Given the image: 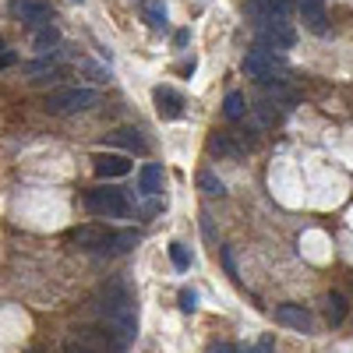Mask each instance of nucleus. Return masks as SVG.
Listing matches in <instances>:
<instances>
[{"label": "nucleus", "mask_w": 353, "mask_h": 353, "mask_svg": "<svg viewBox=\"0 0 353 353\" xmlns=\"http://www.w3.org/2000/svg\"><path fill=\"white\" fill-rule=\"evenodd\" d=\"M99 311L106 318V325L117 332L121 343H131L138 332V307H134V293L128 290V283L110 279L99 293Z\"/></svg>", "instance_id": "obj_1"}, {"label": "nucleus", "mask_w": 353, "mask_h": 353, "mask_svg": "<svg viewBox=\"0 0 353 353\" xmlns=\"http://www.w3.org/2000/svg\"><path fill=\"white\" fill-rule=\"evenodd\" d=\"M99 106L96 88H57L46 96V113L53 117H71V113H88Z\"/></svg>", "instance_id": "obj_2"}, {"label": "nucleus", "mask_w": 353, "mask_h": 353, "mask_svg": "<svg viewBox=\"0 0 353 353\" xmlns=\"http://www.w3.org/2000/svg\"><path fill=\"white\" fill-rule=\"evenodd\" d=\"M85 209L103 219H124L131 216V198L121 188H92L85 194Z\"/></svg>", "instance_id": "obj_3"}, {"label": "nucleus", "mask_w": 353, "mask_h": 353, "mask_svg": "<svg viewBox=\"0 0 353 353\" xmlns=\"http://www.w3.org/2000/svg\"><path fill=\"white\" fill-rule=\"evenodd\" d=\"M244 74L254 78V81H276V74H283L279 53L265 50V46H254V50L244 57Z\"/></svg>", "instance_id": "obj_4"}, {"label": "nucleus", "mask_w": 353, "mask_h": 353, "mask_svg": "<svg viewBox=\"0 0 353 353\" xmlns=\"http://www.w3.org/2000/svg\"><path fill=\"white\" fill-rule=\"evenodd\" d=\"M293 43H297V32L290 28V21H269V25H261L258 28V46H265V50H272V53H279V50H293Z\"/></svg>", "instance_id": "obj_5"}, {"label": "nucleus", "mask_w": 353, "mask_h": 353, "mask_svg": "<svg viewBox=\"0 0 353 353\" xmlns=\"http://www.w3.org/2000/svg\"><path fill=\"white\" fill-rule=\"evenodd\" d=\"M11 14L18 18V21H25V25H32V28H39V25H50V4L46 0H11Z\"/></svg>", "instance_id": "obj_6"}, {"label": "nucleus", "mask_w": 353, "mask_h": 353, "mask_svg": "<svg viewBox=\"0 0 353 353\" xmlns=\"http://www.w3.org/2000/svg\"><path fill=\"white\" fill-rule=\"evenodd\" d=\"M110 237H113V233H110L106 226H96V223L78 226V230L71 233V241H74L78 248H85V251H106V248H110Z\"/></svg>", "instance_id": "obj_7"}, {"label": "nucleus", "mask_w": 353, "mask_h": 353, "mask_svg": "<svg viewBox=\"0 0 353 353\" xmlns=\"http://www.w3.org/2000/svg\"><path fill=\"white\" fill-rule=\"evenodd\" d=\"M276 321L279 325H286V329H293V332H311V311L304 307V304H279L276 307Z\"/></svg>", "instance_id": "obj_8"}, {"label": "nucleus", "mask_w": 353, "mask_h": 353, "mask_svg": "<svg viewBox=\"0 0 353 353\" xmlns=\"http://www.w3.org/2000/svg\"><path fill=\"white\" fill-rule=\"evenodd\" d=\"M152 103H156V113L163 117V121H176V117H184L181 92H173V88H166V85H159L152 92Z\"/></svg>", "instance_id": "obj_9"}, {"label": "nucleus", "mask_w": 353, "mask_h": 353, "mask_svg": "<svg viewBox=\"0 0 353 353\" xmlns=\"http://www.w3.org/2000/svg\"><path fill=\"white\" fill-rule=\"evenodd\" d=\"M92 170H96V176H128L131 173V159L128 156H117V152H99L96 159H92Z\"/></svg>", "instance_id": "obj_10"}, {"label": "nucleus", "mask_w": 353, "mask_h": 353, "mask_svg": "<svg viewBox=\"0 0 353 353\" xmlns=\"http://www.w3.org/2000/svg\"><path fill=\"white\" fill-rule=\"evenodd\" d=\"M297 8H301L304 25L311 28L314 36L325 32V0H297Z\"/></svg>", "instance_id": "obj_11"}, {"label": "nucleus", "mask_w": 353, "mask_h": 353, "mask_svg": "<svg viewBox=\"0 0 353 353\" xmlns=\"http://www.w3.org/2000/svg\"><path fill=\"white\" fill-rule=\"evenodd\" d=\"M138 191L149 194V198H156V194L163 191V166H159V163H145V166L138 170Z\"/></svg>", "instance_id": "obj_12"}, {"label": "nucleus", "mask_w": 353, "mask_h": 353, "mask_svg": "<svg viewBox=\"0 0 353 353\" xmlns=\"http://www.w3.org/2000/svg\"><path fill=\"white\" fill-rule=\"evenodd\" d=\"M57 46H61V28L57 25H39L36 36H32V50L43 57V53H53Z\"/></svg>", "instance_id": "obj_13"}, {"label": "nucleus", "mask_w": 353, "mask_h": 353, "mask_svg": "<svg viewBox=\"0 0 353 353\" xmlns=\"http://www.w3.org/2000/svg\"><path fill=\"white\" fill-rule=\"evenodd\" d=\"M138 241H141V233H138V230H117L113 237H110V248H106V251H113V254H128V251L138 248Z\"/></svg>", "instance_id": "obj_14"}, {"label": "nucleus", "mask_w": 353, "mask_h": 353, "mask_svg": "<svg viewBox=\"0 0 353 353\" xmlns=\"http://www.w3.org/2000/svg\"><path fill=\"white\" fill-rule=\"evenodd\" d=\"M325 314H329V325H343L346 321V297L343 293H329L325 297Z\"/></svg>", "instance_id": "obj_15"}, {"label": "nucleus", "mask_w": 353, "mask_h": 353, "mask_svg": "<svg viewBox=\"0 0 353 353\" xmlns=\"http://www.w3.org/2000/svg\"><path fill=\"white\" fill-rule=\"evenodd\" d=\"M141 11H145L149 28H166V4H163V0H145Z\"/></svg>", "instance_id": "obj_16"}, {"label": "nucleus", "mask_w": 353, "mask_h": 353, "mask_svg": "<svg viewBox=\"0 0 353 353\" xmlns=\"http://www.w3.org/2000/svg\"><path fill=\"white\" fill-rule=\"evenodd\" d=\"M110 141H117V145H124V149H131V152H145V138L134 131V128H124V131H117V134H110Z\"/></svg>", "instance_id": "obj_17"}, {"label": "nucleus", "mask_w": 353, "mask_h": 353, "mask_svg": "<svg viewBox=\"0 0 353 353\" xmlns=\"http://www.w3.org/2000/svg\"><path fill=\"white\" fill-rule=\"evenodd\" d=\"M198 188H201L205 194H209V198H223V194H226L223 181H219L216 173H209V170H201V173H198Z\"/></svg>", "instance_id": "obj_18"}, {"label": "nucleus", "mask_w": 353, "mask_h": 353, "mask_svg": "<svg viewBox=\"0 0 353 353\" xmlns=\"http://www.w3.org/2000/svg\"><path fill=\"white\" fill-rule=\"evenodd\" d=\"M223 113L230 117V121H241V117H244V96H241V92H226Z\"/></svg>", "instance_id": "obj_19"}, {"label": "nucleus", "mask_w": 353, "mask_h": 353, "mask_svg": "<svg viewBox=\"0 0 353 353\" xmlns=\"http://www.w3.org/2000/svg\"><path fill=\"white\" fill-rule=\"evenodd\" d=\"M209 145H212V152H223V156H241V149H237V145H233L226 134H216Z\"/></svg>", "instance_id": "obj_20"}, {"label": "nucleus", "mask_w": 353, "mask_h": 353, "mask_svg": "<svg viewBox=\"0 0 353 353\" xmlns=\"http://www.w3.org/2000/svg\"><path fill=\"white\" fill-rule=\"evenodd\" d=\"M170 258H173V265H176L181 272L191 265V254H188V248H184V244H170Z\"/></svg>", "instance_id": "obj_21"}, {"label": "nucleus", "mask_w": 353, "mask_h": 353, "mask_svg": "<svg viewBox=\"0 0 353 353\" xmlns=\"http://www.w3.org/2000/svg\"><path fill=\"white\" fill-rule=\"evenodd\" d=\"M194 307H198V297H194L191 290H181V311H188V314H191Z\"/></svg>", "instance_id": "obj_22"}, {"label": "nucleus", "mask_w": 353, "mask_h": 353, "mask_svg": "<svg viewBox=\"0 0 353 353\" xmlns=\"http://www.w3.org/2000/svg\"><path fill=\"white\" fill-rule=\"evenodd\" d=\"M223 261H226V272L237 279V265H233V251H230V248H223Z\"/></svg>", "instance_id": "obj_23"}, {"label": "nucleus", "mask_w": 353, "mask_h": 353, "mask_svg": "<svg viewBox=\"0 0 353 353\" xmlns=\"http://www.w3.org/2000/svg\"><path fill=\"white\" fill-rule=\"evenodd\" d=\"M81 68L92 74V81H106V71H103V68H96V64H81Z\"/></svg>", "instance_id": "obj_24"}, {"label": "nucleus", "mask_w": 353, "mask_h": 353, "mask_svg": "<svg viewBox=\"0 0 353 353\" xmlns=\"http://www.w3.org/2000/svg\"><path fill=\"white\" fill-rule=\"evenodd\" d=\"M209 353H241L233 343H216V346H209Z\"/></svg>", "instance_id": "obj_25"}, {"label": "nucleus", "mask_w": 353, "mask_h": 353, "mask_svg": "<svg viewBox=\"0 0 353 353\" xmlns=\"http://www.w3.org/2000/svg\"><path fill=\"white\" fill-rule=\"evenodd\" d=\"M14 61H18V57H14L11 50H4V53H0V68H11Z\"/></svg>", "instance_id": "obj_26"}, {"label": "nucleus", "mask_w": 353, "mask_h": 353, "mask_svg": "<svg viewBox=\"0 0 353 353\" xmlns=\"http://www.w3.org/2000/svg\"><path fill=\"white\" fill-rule=\"evenodd\" d=\"M248 353H272V339H261V346L248 350Z\"/></svg>", "instance_id": "obj_27"}, {"label": "nucleus", "mask_w": 353, "mask_h": 353, "mask_svg": "<svg viewBox=\"0 0 353 353\" xmlns=\"http://www.w3.org/2000/svg\"><path fill=\"white\" fill-rule=\"evenodd\" d=\"M68 353H92L88 346H68Z\"/></svg>", "instance_id": "obj_28"}, {"label": "nucleus", "mask_w": 353, "mask_h": 353, "mask_svg": "<svg viewBox=\"0 0 353 353\" xmlns=\"http://www.w3.org/2000/svg\"><path fill=\"white\" fill-rule=\"evenodd\" d=\"M0 53H4V39H0Z\"/></svg>", "instance_id": "obj_29"}, {"label": "nucleus", "mask_w": 353, "mask_h": 353, "mask_svg": "<svg viewBox=\"0 0 353 353\" xmlns=\"http://www.w3.org/2000/svg\"><path fill=\"white\" fill-rule=\"evenodd\" d=\"M74 4H81V0H74Z\"/></svg>", "instance_id": "obj_30"}]
</instances>
